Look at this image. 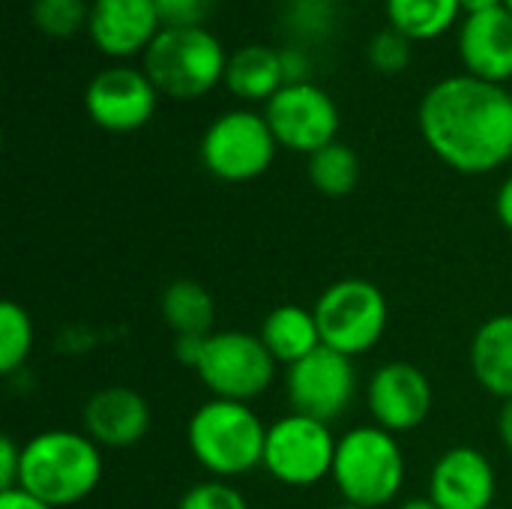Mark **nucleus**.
<instances>
[{"label": "nucleus", "mask_w": 512, "mask_h": 509, "mask_svg": "<svg viewBox=\"0 0 512 509\" xmlns=\"http://www.w3.org/2000/svg\"><path fill=\"white\" fill-rule=\"evenodd\" d=\"M276 360L264 348L258 333L216 330L207 336L204 357L198 363V378L210 399L252 402L264 396L276 378Z\"/></svg>", "instance_id": "0eeeda50"}, {"label": "nucleus", "mask_w": 512, "mask_h": 509, "mask_svg": "<svg viewBox=\"0 0 512 509\" xmlns=\"http://www.w3.org/2000/svg\"><path fill=\"white\" fill-rule=\"evenodd\" d=\"M504 6H507V9H510V12H512V0H504Z\"/></svg>", "instance_id": "58836bf2"}, {"label": "nucleus", "mask_w": 512, "mask_h": 509, "mask_svg": "<svg viewBox=\"0 0 512 509\" xmlns=\"http://www.w3.org/2000/svg\"><path fill=\"white\" fill-rule=\"evenodd\" d=\"M21 480V447L12 435L0 438V492L18 489Z\"/></svg>", "instance_id": "c756f323"}, {"label": "nucleus", "mask_w": 512, "mask_h": 509, "mask_svg": "<svg viewBox=\"0 0 512 509\" xmlns=\"http://www.w3.org/2000/svg\"><path fill=\"white\" fill-rule=\"evenodd\" d=\"M435 405V390L429 375L405 360H390L378 366L366 384V408L372 414V423L405 435L420 429Z\"/></svg>", "instance_id": "f8f14e48"}, {"label": "nucleus", "mask_w": 512, "mask_h": 509, "mask_svg": "<svg viewBox=\"0 0 512 509\" xmlns=\"http://www.w3.org/2000/svg\"><path fill=\"white\" fill-rule=\"evenodd\" d=\"M408 477V462L402 444L393 432L381 426H354L336 444L333 486L342 504L363 509L390 507Z\"/></svg>", "instance_id": "20e7f679"}, {"label": "nucleus", "mask_w": 512, "mask_h": 509, "mask_svg": "<svg viewBox=\"0 0 512 509\" xmlns=\"http://www.w3.org/2000/svg\"><path fill=\"white\" fill-rule=\"evenodd\" d=\"M84 435L108 450H126L150 432V402L123 384L96 390L81 411Z\"/></svg>", "instance_id": "dca6fc26"}, {"label": "nucleus", "mask_w": 512, "mask_h": 509, "mask_svg": "<svg viewBox=\"0 0 512 509\" xmlns=\"http://www.w3.org/2000/svg\"><path fill=\"white\" fill-rule=\"evenodd\" d=\"M87 30L105 57L144 54L162 30L153 0H93Z\"/></svg>", "instance_id": "2eb2a0df"}, {"label": "nucleus", "mask_w": 512, "mask_h": 509, "mask_svg": "<svg viewBox=\"0 0 512 509\" xmlns=\"http://www.w3.org/2000/svg\"><path fill=\"white\" fill-rule=\"evenodd\" d=\"M159 90L144 69L135 66H108L84 90L87 117L105 132H135L150 123L156 114Z\"/></svg>", "instance_id": "ddd939ff"}, {"label": "nucleus", "mask_w": 512, "mask_h": 509, "mask_svg": "<svg viewBox=\"0 0 512 509\" xmlns=\"http://www.w3.org/2000/svg\"><path fill=\"white\" fill-rule=\"evenodd\" d=\"M177 509H249V501L228 480H207L186 489Z\"/></svg>", "instance_id": "bb28decb"}, {"label": "nucleus", "mask_w": 512, "mask_h": 509, "mask_svg": "<svg viewBox=\"0 0 512 509\" xmlns=\"http://www.w3.org/2000/svg\"><path fill=\"white\" fill-rule=\"evenodd\" d=\"M285 24L300 39H321L333 24V0H288Z\"/></svg>", "instance_id": "a878e982"}, {"label": "nucleus", "mask_w": 512, "mask_h": 509, "mask_svg": "<svg viewBox=\"0 0 512 509\" xmlns=\"http://www.w3.org/2000/svg\"><path fill=\"white\" fill-rule=\"evenodd\" d=\"M507 90H510V96H512V81H510V84H507Z\"/></svg>", "instance_id": "ea45409f"}, {"label": "nucleus", "mask_w": 512, "mask_h": 509, "mask_svg": "<svg viewBox=\"0 0 512 509\" xmlns=\"http://www.w3.org/2000/svg\"><path fill=\"white\" fill-rule=\"evenodd\" d=\"M309 183L324 198H348L360 183V156L342 141L321 147L309 156Z\"/></svg>", "instance_id": "5701e85b"}, {"label": "nucleus", "mask_w": 512, "mask_h": 509, "mask_svg": "<svg viewBox=\"0 0 512 509\" xmlns=\"http://www.w3.org/2000/svg\"><path fill=\"white\" fill-rule=\"evenodd\" d=\"M0 509H54L48 504H42L39 498L21 492V489H9V492H0Z\"/></svg>", "instance_id": "473e14b6"}, {"label": "nucleus", "mask_w": 512, "mask_h": 509, "mask_svg": "<svg viewBox=\"0 0 512 509\" xmlns=\"http://www.w3.org/2000/svg\"><path fill=\"white\" fill-rule=\"evenodd\" d=\"M336 444L327 423L291 411L270 423L261 468L282 486L309 489L333 474Z\"/></svg>", "instance_id": "1a4fd4ad"}, {"label": "nucleus", "mask_w": 512, "mask_h": 509, "mask_svg": "<svg viewBox=\"0 0 512 509\" xmlns=\"http://www.w3.org/2000/svg\"><path fill=\"white\" fill-rule=\"evenodd\" d=\"M495 213H498L501 225L512 234V174L501 183V189L495 195Z\"/></svg>", "instance_id": "72a5a7b5"}, {"label": "nucleus", "mask_w": 512, "mask_h": 509, "mask_svg": "<svg viewBox=\"0 0 512 509\" xmlns=\"http://www.w3.org/2000/svg\"><path fill=\"white\" fill-rule=\"evenodd\" d=\"M225 87L246 102H270L285 87L282 51L267 45H243L228 57Z\"/></svg>", "instance_id": "aec40b11"}, {"label": "nucleus", "mask_w": 512, "mask_h": 509, "mask_svg": "<svg viewBox=\"0 0 512 509\" xmlns=\"http://www.w3.org/2000/svg\"><path fill=\"white\" fill-rule=\"evenodd\" d=\"M207 348V336H174V357L186 369H198Z\"/></svg>", "instance_id": "2f4dec72"}, {"label": "nucleus", "mask_w": 512, "mask_h": 509, "mask_svg": "<svg viewBox=\"0 0 512 509\" xmlns=\"http://www.w3.org/2000/svg\"><path fill=\"white\" fill-rule=\"evenodd\" d=\"M264 117L279 141L294 153H318L321 147L339 141V108L333 96L312 81L285 84L270 102H264Z\"/></svg>", "instance_id": "9b49d317"}, {"label": "nucleus", "mask_w": 512, "mask_h": 509, "mask_svg": "<svg viewBox=\"0 0 512 509\" xmlns=\"http://www.w3.org/2000/svg\"><path fill=\"white\" fill-rule=\"evenodd\" d=\"M162 321L174 336H210L216 333V303L210 291L195 279H177L162 291L159 300Z\"/></svg>", "instance_id": "412c9836"}, {"label": "nucleus", "mask_w": 512, "mask_h": 509, "mask_svg": "<svg viewBox=\"0 0 512 509\" xmlns=\"http://www.w3.org/2000/svg\"><path fill=\"white\" fill-rule=\"evenodd\" d=\"M426 147L459 174H492L512 159V96L474 75L432 84L417 111Z\"/></svg>", "instance_id": "f257e3e1"}, {"label": "nucleus", "mask_w": 512, "mask_h": 509, "mask_svg": "<svg viewBox=\"0 0 512 509\" xmlns=\"http://www.w3.org/2000/svg\"><path fill=\"white\" fill-rule=\"evenodd\" d=\"M492 509H498V507H492Z\"/></svg>", "instance_id": "a19ab883"}, {"label": "nucleus", "mask_w": 512, "mask_h": 509, "mask_svg": "<svg viewBox=\"0 0 512 509\" xmlns=\"http://www.w3.org/2000/svg\"><path fill=\"white\" fill-rule=\"evenodd\" d=\"M33 345H36V330L30 312L15 300H6L0 306V372L3 375L18 372L30 360Z\"/></svg>", "instance_id": "b1692460"}, {"label": "nucleus", "mask_w": 512, "mask_h": 509, "mask_svg": "<svg viewBox=\"0 0 512 509\" xmlns=\"http://www.w3.org/2000/svg\"><path fill=\"white\" fill-rule=\"evenodd\" d=\"M498 495V471L477 447H450L429 474V498L441 509H492Z\"/></svg>", "instance_id": "4468645a"}, {"label": "nucleus", "mask_w": 512, "mask_h": 509, "mask_svg": "<svg viewBox=\"0 0 512 509\" xmlns=\"http://www.w3.org/2000/svg\"><path fill=\"white\" fill-rule=\"evenodd\" d=\"M369 63H372V69H378L384 75H396V72L408 69V63H411V39L402 36L393 27L378 30L372 36V42H369Z\"/></svg>", "instance_id": "cd10ccee"}, {"label": "nucleus", "mask_w": 512, "mask_h": 509, "mask_svg": "<svg viewBox=\"0 0 512 509\" xmlns=\"http://www.w3.org/2000/svg\"><path fill=\"white\" fill-rule=\"evenodd\" d=\"M102 483V447L84 432L48 429L21 447L18 489L54 509L87 501Z\"/></svg>", "instance_id": "f03ea898"}, {"label": "nucleus", "mask_w": 512, "mask_h": 509, "mask_svg": "<svg viewBox=\"0 0 512 509\" xmlns=\"http://www.w3.org/2000/svg\"><path fill=\"white\" fill-rule=\"evenodd\" d=\"M282 69H285V84H306L309 81V54L297 45L282 48Z\"/></svg>", "instance_id": "7c9ffc66"}, {"label": "nucleus", "mask_w": 512, "mask_h": 509, "mask_svg": "<svg viewBox=\"0 0 512 509\" xmlns=\"http://www.w3.org/2000/svg\"><path fill=\"white\" fill-rule=\"evenodd\" d=\"M468 363L474 381L495 399H512V312L492 315L471 339Z\"/></svg>", "instance_id": "a211bd4d"}, {"label": "nucleus", "mask_w": 512, "mask_h": 509, "mask_svg": "<svg viewBox=\"0 0 512 509\" xmlns=\"http://www.w3.org/2000/svg\"><path fill=\"white\" fill-rule=\"evenodd\" d=\"M333 509H363V507H354V504H339V507Z\"/></svg>", "instance_id": "4c0bfd02"}, {"label": "nucleus", "mask_w": 512, "mask_h": 509, "mask_svg": "<svg viewBox=\"0 0 512 509\" xmlns=\"http://www.w3.org/2000/svg\"><path fill=\"white\" fill-rule=\"evenodd\" d=\"M462 3V12L465 15H474V12H489V9H498L504 6V0H459Z\"/></svg>", "instance_id": "c9c22d12"}, {"label": "nucleus", "mask_w": 512, "mask_h": 509, "mask_svg": "<svg viewBox=\"0 0 512 509\" xmlns=\"http://www.w3.org/2000/svg\"><path fill=\"white\" fill-rule=\"evenodd\" d=\"M495 429H498V441H501V447H504V450L512 456V399L501 402V411H498V423H495Z\"/></svg>", "instance_id": "f704fd0d"}, {"label": "nucleus", "mask_w": 512, "mask_h": 509, "mask_svg": "<svg viewBox=\"0 0 512 509\" xmlns=\"http://www.w3.org/2000/svg\"><path fill=\"white\" fill-rule=\"evenodd\" d=\"M459 57L465 75L489 84L512 81V12L507 6L465 15L459 27Z\"/></svg>", "instance_id": "f3484780"}, {"label": "nucleus", "mask_w": 512, "mask_h": 509, "mask_svg": "<svg viewBox=\"0 0 512 509\" xmlns=\"http://www.w3.org/2000/svg\"><path fill=\"white\" fill-rule=\"evenodd\" d=\"M162 27H204L210 0H153Z\"/></svg>", "instance_id": "c85d7f7f"}, {"label": "nucleus", "mask_w": 512, "mask_h": 509, "mask_svg": "<svg viewBox=\"0 0 512 509\" xmlns=\"http://www.w3.org/2000/svg\"><path fill=\"white\" fill-rule=\"evenodd\" d=\"M357 387L360 381L354 360L324 345L285 372V396L294 414L321 420L327 426L345 417L357 399Z\"/></svg>", "instance_id": "9d476101"}, {"label": "nucleus", "mask_w": 512, "mask_h": 509, "mask_svg": "<svg viewBox=\"0 0 512 509\" xmlns=\"http://www.w3.org/2000/svg\"><path fill=\"white\" fill-rule=\"evenodd\" d=\"M228 54L207 27H162L144 51V72L171 99L207 96L225 81Z\"/></svg>", "instance_id": "39448f33"}, {"label": "nucleus", "mask_w": 512, "mask_h": 509, "mask_svg": "<svg viewBox=\"0 0 512 509\" xmlns=\"http://www.w3.org/2000/svg\"><path fill=\"white\" fill-rule=\"evenodd\" d=\"M462 15L459 0H387L390 27L411 42H429L453 30Z\"/></svg>", "instance_id": "4be33fe9"}, {"label": "nucleus", "mask_w": 512, "mask_h": 509, "mask_svg": "<svg viewBox=\"0 0 512 509\" xmlns=\"http://www.w3.org/2000/svg\"><path fill=\"white\" fill-rule=\"evenodd\" d=\"M267 429L246 402L207 399L186 426L192 459L213 480H237L264 465Z\"/></svg>", "instance_id": "7ed1b4c3"}, {"label": "nucleus", "mask_w": 512, "mask_h": 509, "mask_svg": "<svg viewBox=\"0 0 512 509\" xmlns=\"http://www.w3.org/2000/svg\"><path fill=\"white\" fill-rule=\"evenodd\" d=\"M321 345L345 357L369 354L387 333L390 306L384 291L369 279H339L315 303Z\"/></svg>", "instance_id": "423d86ee"}, {"label": "nucleus", "mask_w": 512, "mask_h": 509, "mask_svg": "<svg viewBox=\"0 0 512 509\" xmlns=\"http://www.w3.org/2000/svg\"><path fill=\"white\" fill-rule=\"evenodd\" d=\"M30 18L48 39H69L87 24L90 6L84 0H33Z\"/></svg>", "instance_id": "393cba45"}, {"label": "nucleus", "mask_w": 512, "mask_h": 509, "mask_svg": "<svg viewBox=\"0 0 512 509\" xmlns=\"http://www.w3.org/2000/svg\"><path fill=\"white\" fill-rule=\"evenodd\" d=\"M396 509H441V507L426 495V498H408V501H402Z\"/></svg>", "instance_id": "e433bc0d"}, {"label": "nucleus", "mask_w": 512, "mask_h": 509, "mask_svg": "<svg viewBox=\"0 0 512 509\" xmlns=\"http://www.w3.org/2000/svg\"><path fill=\"white\" fill-rule=\"evenodd\" d=\"M258 336L279 366H294L321 348V330H318L315 312L306 306H297V303L276 306L261 321Z\"/></svg>", "instance_id": "6ab92c4d"}, {"label": "nucleus", "mask_w": 512, "mask_h": 509, "mask_svg": "<svg viewBox=\"0 0 512 509\" xmlns=\"http://www.w3.org/2000/svg\"><path fill=\"white\" fill-rule=\"evenodd\" d=\"M279 141L264 114L234 108L216 117L201 138L204 168L225 183L258 180L276 159Z\"/></svg>", "instance_id": "6e6552de"}]
</instances>
